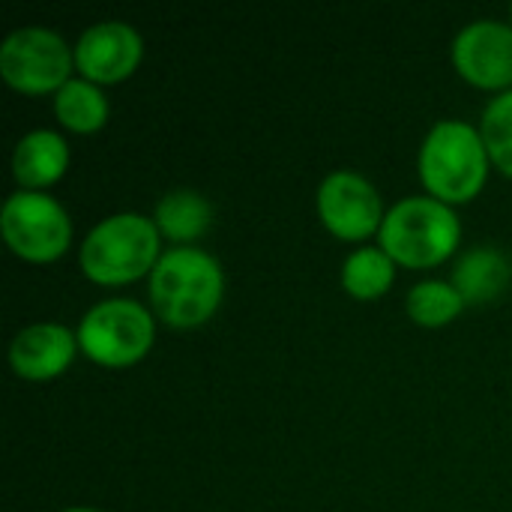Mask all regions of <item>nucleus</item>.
<instances>
[{"mask_svg": "<svg viewBox=\"0 0 512 512\" xmlns=\"http://www.w3.org/2000/svg\"><path fill=\"white\" fill-rule=\"evenodd\" d=\"M153 315L174 327L192 330L207 324L225 300L222 264L201 246H171L147 276Z\"/></svg>", "mask_w": 512, "mask_h": 512, "instance_id": "obj_1", "label": "nucleus"}, {"mask_svg": "<svg viewBox=\"0 0 512 512\" xmlns=\"http://www.w3.org/2000/svg\"><path fill=\"white\" fill-rule=\"evenodd\" d=\"M417 171L432 198L450 207L474 201L492 171L480 126L453 117L438 120L420 144Z\"/></svg>", "mask_w": 512, "mask_h": 512, "instance_id": "obj_2", "label": "nucleus"}, {"mask_svg": "<svg viewBox=\"0 0 512 512\" xmlns=\"http://www.w3.org/2000/svg\"><path fill=\"white\" fill-rule=\"evenodd\" d=\"M162 258V234L153 216L126 210L96 222L78 249L84 276L96 285H129L153 273Z\"/></svg>", "mask_w": 512, "mask_h": 512, "instance_id": "obj_3", "label": "nucleus"}, {"mask_svg": "<svg viewBox=\"0 0 512 512\" xmlns=\"http://www.w3.org/2000/svg\"><path fill=\"white\" fill-rule=\"evenodd\" d=\"M462 243V222L456 210L432 195H411L396 201L378 231V246L396 267L429 270L456 255Z\"/></svg>", "mask_w": 512, "mask_h": 512, "instance_id": "obj_4", "label": "nucleus"}, {"mask_svg": "<svg viewBox=\"0 0 512 512\" xmlns=\"http://www.w3.org/2000/svg\"><path fill=\"white\" fill-rule=\"evenodd\" d=\"M78 348L105 369L138 366L156 342V315L132 297L93 303L78 321Z\"/></svg>", "mask_w": 512, "mask_h": 512, "instance_id": "obj_5", "label": "nucleus"}, {"mask_svg": "<svg viewBox=\"0 0 512 512\" xmlns=\"http://www.w3.org/2000/svg\"><path fill=\"white\" fill-rule=\"evenodd\" d=\"M0 234L12 255L27 264H54L72 246V216L48 192L18 189L0 210Z\"/></svg>", "mask_w": 512, "mask_h": 512, "instance_id": "obj_6", "label": "nucleus"}, {"mask_svg": "<svg viewBox=\"0 0 512 512\" xmlns=\"http://www.w3.org/2000/svg\"><path fill=\"white\" fill-rule=\"evenodd\" d=\"M72 69L75 48H69V42L51 27H18L0 45V78L24 96L57 93L75 78Z\"/></svg>", "mask_w": 512, "mask_h": 512, "instance_id": "obj_7", "label": "nucleus"}, {"mask_svg": "<svg viewBox=\"0 0 512 512\" xmlns=\"http://www.w3.org/2000/svg\"><path fill=\"white\" fill-rule=\"evenodd\" d=\"M315 210L321 225L345 243H360L369 237H378L384 225V201L375 183L357 171L339 168L330 171L318 192H315Z\"/></svg>", "mask_w": 512, "mask_h": 512, "instance_id": "obj_8", "label": "nucleus"}, {"mask_svg": "<svg viewBox=\"0 0 512 512\" xmlns=\"http://www.w3.org/2000/svg\"><path fill=\"white\" fill-rule=\"evenodd\" d=\"M450 57L456 72L480 90H512V24L498 18H480L465 24Z\"/></svg>", "mask_w": 512, "mask_h": 512, "instance_id": "obj_9", "label": "nucleus"}, {"mask_svg": "<svg viewBox=\"0 0 512 512\" xmlns=\"http://www.w3.org/2000/svg\"><path fill=\"white\" fill-rule=\"evenodd\" d=\"M144 60V39L129 21H96L75 42V72L99 87L135 75Z\"/></svg>", "mask_w": 512, "mask_h": 512, "instance_id": "obj_10", "label": "nucleus"}, {"mask_svg": "<svg viewBox=\"0 0 512 512\" xmlns=\"http://www.w3.org/2000/svg\"><path fill=\"white\" fill-rule=\"evenodd\" d=\"M78 333L57 321L27 324L12 336L9 366L21 381H54L78 357Z\"/></svg>", "mask_w": 512, "mask_h": 512, "instance_id": "obj_11", "label": "nucleus"}, {"mask_svg": "<svg viewBox=\"0 0 512 512\" xmlns=\"http://www.w3.org/2000/svg\"><path fill=\"white\" fill-rule=\"evenodd\" d=\"M69 141L54 129H30L12 150V177L18 189L45 192L69 171Z\"/></svg>", "mask_w": 512, "mask_h": 512, "instance_id": "obj_12", "label": "nucleus"}, {"mask_svg": "<svg viewBox=\"0 0 512 512\" xmlns=\"http://www.w3.org/2000/svg\"><path fill=\"white\" fill-rule=\"evenodd\" d=\"M450 282L456 285V291L462 294V300L468 306L492 303V300H498L510 288V258L501 249H495V246H477V249L465 252L456 261Z\"/></svg>", "mask_w": 512, "mask_h": 512, "instance_id": "obj_13", "label": "nucleus"}, {"mask_svg": "<svg viewBox=\"0 0 512 512\" xmlns=\"http://www.w3.org/2000/svg\"><path fill=\"white\" fill-rule=\"evenodd\" d=\"M153 222L162 240L174 246H195L213 225V204L198 189H171L156 201Z\"/></svg>", "mask_w": 512, "mask_h": 512, "instance_id": "obj_14", "label": "nucleus"}, {"mask_svg": "<svg viewBox=\"0 0 512 512\" xmlns=\"http://www.w3.org/2000/svg\"><path fill=\"white\" fill-rule=\"evenodd\" d=\"M54 117L75 135H93L108 123L111 102L99 84L75 75L54 93Z\"/></svg>", "mask_w": 512, "mask_h": 512, "instance_id": "obj_15", "label": "nucleus"}, {"mask_svg": "<svg viewBox=\"0 0 512 512\" xmlns=\"http://www.w3.org/2000/svg\"><path fill=\"white\" fill-rule=\"evenodd\" d=\"M342 288L354 300H378L396 282V261L381 246H357L342 264Z\"/></svg>", "mask_w": 512, "mask_h": 512, "instance_id": "obj_16", "label": "nucleus"}, {"mask_svg": "<svg viewBox=\"0 0 512 512\" xmlns=\"http://www.w3.org/2000/svg\"><path fill=\"white\" fill-rule=\"evenodd\" d=\"M465 300L462 294L456 291L453 282H444V279H426V282H417L408 297H405V312L414 324L420 327H447L450 321H456L462 312H465Z\"/></svg>", "mask_w": 512, "mask_h": 512, "instance_id": "obj_17", "label": "nucleus"}, {"mask_svg": "<svg viewBox=\"0 0 512 512\" xmlns=\"http://www.w3.org/2000/svg\"><path fill=\"white\" fill-rule=\"evenodd\" d=\"M480 132H483L492 168H498L512 180V90L498 93L486 105L480 117Z\"/></svg>", "mask_w": 512, "mask_h": 512, "instance_id": "obj_18", "label": "nucleus"}, {"mask_svg": "<svg viewBox=\"0 0 512 512\" xmlns=\"http://www.w3.org/2000/svg\"><path fill=\"white\" fill-rule=\"evenodd\" d=\"M63 512H99V510H90V507H69V510Z\"/></svg>", "mask_w": 512, "mask_h": 512, "instance_id": "obj_19", "label": "nucleus"}, {"mask_svg": "<svg viewBox=\"0 0 512 512\" xmlns=\"http://www.w3.org/2000/svg\"><path fill=\"white\" fill-rule=\"evenodd\" d=\"M510 15H512V9H510Z\"/></svg>", "mask_w": 512, "mask_h": 512, "instance_id": "obj_20", "label": "nucleus"}]
</instances>
